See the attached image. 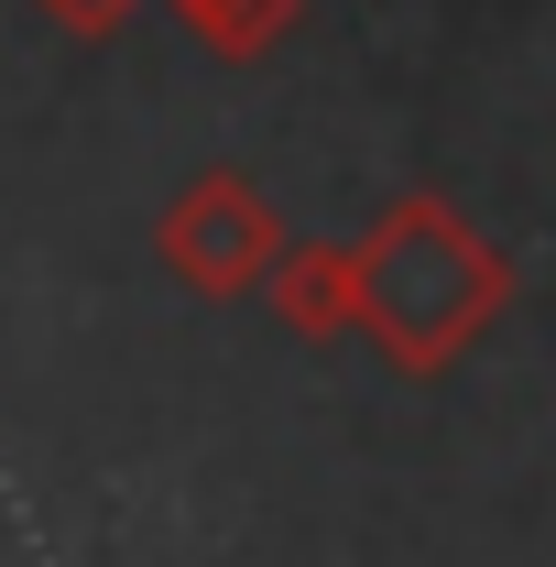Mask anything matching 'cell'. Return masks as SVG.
<instances>
[{"label":"cell","mask_w":556,"mask_h":567,"mask_svg":"<svg viewBox=\"0 0 556 567\" xmlns=\"http://www.w3.org/2000/svg\"><path fill=\"white\" fill-rule=\"evenodd\" d=\"M513 306V262L481 240V218L447 197H393L360 229V339L393 371H447L502 328Z\"/></svg>","instance_id":"obj_1"},{"label":"cell","mask_w":556,"mask_h":567,"mask_svg":"<svg viewBox=\"0 0 556 567\" xmlns=\"http://www.w3.org/2000/svg\"><path fill=\"white\" fill-rule=\"evenodd\" d=\"M153 251H164V274L197 284V295H251V284H274V262L295 251V240H284L274 197H262L251 175L208 164L175 208L153 218Z\"/></svg>","instance_id":"obj_2"},{"label":"cell","mask_w":556,"mask_h":567,"mask_svg":"<svg viewBox=\"0 0 556 567\" xmlns=\"http://www.w3.org/2000/svg\"><path fill=\"white\" fill-rule=\"evenodd\" d=\"M262 295L295 339H349L360 328V240H295Z\"/></svg>","instance_id":"obj_3"},{"label":"cell","mask_w":556,"mask_h":567,"mask_svg":"<svg viewBox=\"0 0 556 567\" xmlns=\"http://www.w3.org/2000/svg\"><path fill=\"white\" fill-rule=\"evenodd\" d=\"M197 44H208L218 66H251V55H274L284 33L306 22V0H164Z\"/></svg>","instance_id":"obj_4"},{"label":"cell","mask_w":556,"mask_h":567,"mask_svg":"<svg viewBox=\"0 0 556 567\" xmlns=\"http://www.w3.org/2000/svg\"><path fill=\"white\" fill-rule=\"evenodd\" d=\"M33 11H44L66 44H110V33H132V11H142V0H33Z\"/></svg>","instance_id":"obj_5"}]
</instances>
